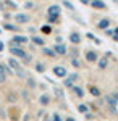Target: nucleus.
Listing matches in <instances>:
<instances>
[{"label":"nucleus","instance_id":"nucleus-41","mask_svg":"<svg viewBox=\"0 0 118 121\" xmlns=\"http://www.w3.org/2000/svg\"><path fill=\"white\" fill-rule=\"evenodd\" d=\"M2 50H3V44L0 42V52H2Z\"/></svg>","mask_w":118,"mask_h":121},{"label":"nucleus","instance_id":"nucleus-11","mask_svg":"<svg viewBox=\"0 0 118 121\" xmlns=\"http://www.w3.org/2000/svg\"><path fill=\"white\" fill-rule=\"evenodd\" d=\"M41 50H42V53H44L45 56H50V58H55V56H57V55H55V52L50 48V47H45V45H44Z\"/></svg>","mask_w":118,"mask_h":121},{"label":"nucleus","instance_id":"nucleus-13","mask_svg":"<svg viewBox=\"0 0 118 121\" xmlns=\"http://www.w3.org/2000/svg\"><path fill=\"white\" fill-rule=\"evenodd\" d=\"M39 103H41L42 107H47V105L50 103V97H49L47 94H44V95H41V97H39Z\"/></svg>","mask_w":118,"mask_h":121},{"label":"nucleus","instance_id":"nucleus-30","mask_svg":"<svg viewBox=\"0 0 118 121\" xmlns=\"http://www.w3.org/2000/svg\"><path fill=\"white\" fill-rule=\"evenodd\" d=\"M71 65L74 66V68H79L81 63H79V60H78V58H73V60H71Z\"/></svg>","mask_w":118,"mask_h":121},{"label":"nucleus","instance_id":"nucleus-27","mask_svg":"<svg viewBox=\"0 0 118 121\" xmlns=\"http://www.w3.org/2000/svg\"><path fill=\"white\" fill-rule=\"evenodd\" d=\"M63 5H65V7H66L68 10H70V11H74V10H76V8H74V7L71 5V3L68 2V0H63Z\"/></svg>","mask_w":118,"mask_h":121},{"label":"nucleus","instance_id":"nucleus-43","mask_svg":"<svg viewBox=\"0 0 118 121\" xmlns=\"http://www.w3.org/2000/svg\"><path fill=\"white\" fill-rule=\"evenodd\" d=\"M117 112H118V110H117Z\"/></svg>","mask_w":118,"mask_h":121},{"label":"nucleus","instance_id":"nucleus-1","mask_svg":"<svg viewBox=\"0 0 118 121\" xmlns=\"http://www.w3.org/2000/svg\"><path fill=\"white\" fill-rule=\"evenodd\" d=\"M10 53L13 55V58H23V56L26 55V50L23 48V47H19V45H15V44H11L10 42Z\"/></svg>","mask_w":118,"mask_h":121},{"label":"nucleus","instance_id":"nucleus-7","mask_svg":"<svg viewBox=\"0 0 118 121\" xmlns=\"http://www.w3.org/2000/svg\"><path fill=\"white\" fill-rule=\"evenodd\" d=\"M54 74L57 78H65L68 73H66V69H65L63 66H54Z\"/></svg>","mask_w":118,"mask_h":121},{"label":"nucleus","instance_id":"nucleus-39","mask_svg":"<svg viewBox=\"0 0 118 121\" xmlns=\"http://www.w3.org/2000/svg\"><path fill=\"white\" fill-rule=\"evenodd\" d=\"M82 3H89V2H94V0H81Z\"/></svg>","mask_w":118,"mask_h":121},{"label":"nucleus","instance_id":"nucleus-42","mask_svg":"<svg viewBox=\"0 0 118 121\" xmlns=\"http://www.w3.org/2000/svg\"><path fill=\"white\" fill-rule=\"evenodd\" d=\"M115 34H117V36H118V28H117V31H115Z\"/></svg>","mask_w":118,"mask_h":121},{"label":"nucleus","instance_id":"nucleus-38","mask_svg":"<svg viewBox=\"0 0 118 121\" xmlns=\"http://www.w3.org/2000/svg\"><path fill=\"white\" fill-rule=\"evenodd\" d=\"M112 37H113V40H115V42H118V36H117V34H113Z\"/></svg>","mask_w":118,"mask_h":121},{"label":"nucleus","instance_id":"nucleus-17","mask_svg":"<svg viewBox=\"0 0 118 121\" xmlns=\"http://www.w3.org/2000/svg\"><path fill=\"white\" fill-rule=\"evenodd\" d=\"M97 61H99L97 65H99L100 69H105V68H107V65H109V60H107V56H102V58H100V60H97Z\"/></svg>","mask_w":118,"mask_h":121},{"label":"nucleus","instance_id":"nucleus-20","mask_svg":"<svg viewBox=\"0 0 118 121\" xmlns=\"http://www.w3.org/2000/svg\"><path fill=\"white\" fill-rule=\"evenodd\" d=\"M3 3H5V7H8L10 10H18V5H16L13 0H3Z\"/></svg>","mask_w":118,"mask_h":121},{"label":"nucleus","instance_id":"nucleus-37","mask_svg":"<svg viewBox=\"0 0 118 121\" xmlns=\"http://www.w3.org/2000/svg\"><path fill=\"white\" fill-rule=\"evenodd\" d=\"M24 7H26V8H32V7H34V5H32V3H31V2H26V3H24Z\"/></svg>","mask_w":118,"mask_h":121},{"label":"nucleus","instance_id":"nucleus-23","mask_svg":"<svg viewBox=\"0 0 118 121\" xmlns=\"http://www.w3.org/2000/svg\"><path fill=\"white\" fill-rule=\"evenodd\" d=\"M21 60H23V63H24V65H29V63L32 61V56H31V55H27V53H26V55L23 56Z\"/></svg>","mask_w":118,"mask_h":121},{"label":"nucleus","instance_id":"nucleus-24","mask_svg":"<svg viewBox=\"0 0 118 121\" xmlns=\"http://www.w3.org/2000/svg\"><path fill=\"white\" fill-rule=\"evenodd\" d=\"M78 110H79V113H84V115L89 113V112H87V107H86L84 103H79V105H78Z\"/></svg>","mask_w":118,"mask_h":121},{"label":"nucleus","instance_id":"nucleus-26","mask_svg":"<svg viewBox=\"0 0 118 121\" xmlns=\"http://www.w3.org/2000/svg\"><path fill=\"white\" fill-rule=\"evenodd\" d=\"M73 89H74V92H76V95H78V97H82V95H84V91H82V89L76 87V86H73Z\"/></svg>","mask_w":118,"mask_h":121},{"label":"nucleus","instance_id":"nucleus-18","mask_svg":"<svg viewBox=\"0 0 118 121\" xmlns=\"http://www.w3.org/2000/svg\"><path fill=\"white\" fill-rule=\"evenodd\" d=\"M26 84H27L29 89H36V87H37V82H36L34 78H26Z\"/></svg>","mask_w":118,"mask_h":121},{"label":"nucleus","instance_id":"nucleus-28","mask_svg":"<svg viewBox=\"0 0 118 121\" xmlns=\"http://www.w3.org/2000/svg\"><path fill=\"white\" fill-rule=\"evenodd\" d=\"M63 86H65V87H70V89H73V81L68 78V79H65V81H63Z\"/></svg>","mask_w":118,"mask_h":121},{"label":"nucleus","instance_id":"nucleus-5","mask_svg":"<svg viewBox=\"0 0 118 121\" xmlns=\"http://www.w3.org/2000/svg\"><path fill=\"white\" fill-rule=\"evenodd\" d=\"M8 66L11 68V69H13V73H15V71H18L19 68H21L19 61L16 60V58H13V56H10V58H8Z\"/></svg>","mask_w":118,"mask_h":121},{"label":"nucleus","instance_id":"nucleus-9","mask_svg":"<svg viewBox=\"0 0 118 121\" xmlns=\"http://www.w3.org/2000/svg\"><path fill=\"white\" fill-rule=\"evenodd\" d=\"M2 26H3V29H7V31H11V32H18L19 28L16 26V24H11V23H2Z\"/></svg>","mask_w":118,"mask_h":121},{"label":"nucleus","instance_id":"nucleus-8","mask_svg":"<svg viewBox=\"0 0 118 121\" xmlns=\"http://www.w3.org/2000/svg\"><path fill=\"white\" fill-rule=\"evenodd\" d=\"M49 16H60V7L58 5H50L49 7Z\"/></svg>","mask_w":118,"mask_h":121},{"label":"nucleus","instance_id":"nucleus-36","mask_svg":"<svg viewBox=\"0 0 118 121\" xmlns=\"http://www.w3.org/2000/svg\"><path fill=\"white\" fill-rule=\"evenodd\" d=\"M105 36H113V31L112 29H105Z\"/></svg>","mask_w":118,"mask_h":121},{"label":"nucleus","instance_id":"nucleus-34","mask_svg":"<svg viewBox=\"0 0 118 121\" xmlns=\"http://www.w3.org/2000/svg\"><path fill=\"white\" fill-rule=\"evenodd\" d=\"M41 31H42L44 34H50V28H49V26H44V28L41 29Z\"/></svg>","mask_w":118,"mask_h":121},{"label":"nucleus","instance_id":"nucleus-14","mask_svg":"<svg viewBox=\"0 0 118 121\" xmlns=\"http://www.w3.org/2000/svg\"><path fill=\"white\" fill-rule=\"evenodd\" d=\"M109 26H110V19H107V18H104V19H100V23L97 24V28L99 29H109Z\"/></svg>","mask_w":118,"mask_h":121},{"label":"nucleus","instance_id":"nucleus-15","mask_svg":"<svg viewBox=\"0 0 118 121\" xmlns=\"http://www.w3.org/2000/svg\"><path fill=\"white\" fill-rule=\"evenodd\" d=\"M54 94H55V97H57L58 100H63V99H65V94H63V91H62L60 87H57V86L54 87Z\"/></svg>","mask_w":118,"mask_h":121},{"label":"nucleus","instance_id":"nucleus-16","mask_svg":"<svg viewBox=\"0 0 118 121\" xmlns=\"http://www.w3.org/2000/svg\"><path fill=\"white\" fill-rule=\"evenodd\" d=\"M31 40H32V44H36V45L44 47V39L39 37V36H31Z\"/></svg>","mask_w":118,"mask_h":121},{"label":"nucleus","instance_id":"nucleus-29","mask_svg":"<svg viewBox=\"0 0 118 121\" xmlns=\"http://www.w3.org/2000/svg\"><path fill=\"white\" fill-rule=\"evenodd\" d=\"M16 100H18V97H16L15 94H10V95H8V102L10 103H15Z\"/></svg>","mask_w":118,"mask_h":121},{"label":"nucleus","instance_id":"nucleus-32","mask_svg":"<svg viewBox=\"0 0 118 121\" xmlns=\"http://www.w3.org/2000/svg\"><path fill=\"white\" fill-rule=\"evenodd\" d=\"M86 36H87V37L91 39V40H94V42H95V44H100V40H97V39L94 37V34H91V32H87V34H86Z\"/></svg>","mask_w":118,"mask_h":121},{"label":"nucleus","instance_id":"nucleus-25","mask_svg":"<svg viewBox=\"0 0 118 121\" xmlns=\"http://www.w3.org/2000/svg\"><path fill=\"white\" fill-rule=\"evenodd\" d=\"M36 71H37V73H44V71H45V65L37 63V65H36Z\"/></svg>","mask_w":118,"mask_h":121},{"label":"nucleus","instance_id":"nucleus-21","mask_svg":"<svg viewBox=\"0 0 118 121\" xmlns=\"http://www.w3.org/2000/svg\"><path fill=\"white\" fill-rule=\"evenodd\" d=\"M89 92H91L94 97H99V95H100V91L95 87V86H91V87H89Z\"/></svg>","mask_w":118,"mask_h":121},{"label":"nucleus","instance_id":"nucleus-12","mask_svg":"<svg viewBox=\"0 0 118 121\" xmlns=\"http://www.w3.org/2000/svg\"><path fill=\"white\" fill-rule=\"evenodd\" d=\"M70 40H71V44L76 45V44H79V42H81V36H79L78 32H71V34H70Z\"/></svg>","mask_w":118,"mask_h":121},{"label":"nucleus","instance_id":"nucleus-4","mask_svg":"<svg viewBox=\"0 0 118 121\" xmlns=\"http://www.w3.org/2000/svg\"><path fill=\"white\" fill-rule=\"evenodd\" d=\"M52 50L55 52V55H66V53H68V50H66V47H65L63 44H55V45L52 47Z\"/></svg>","mask_w":118,"mask_h":121},{"label":"nucleus","instance_id":"nucleus-6","mask_svg":"<svg viewBox=\"0 0 118 121\" xmlns=\"http://www.w3.org/2000/svg\"><path fill=\"white\" fill-rule=\"evenodd\" d=\"M86 60H87L89 63H95V61L99 60V56H97V53H95L94 50H87V52H86Z\"/></svg>","mask_w":118,"mask_h":121},{"label":"nucleus","instance_id":"nucleus-40","mask_svg":"<svg viewBox=\"0 0 118 121\" xmlns=\"http://www.w3.org/2000/svg\"><path fill=\"white\" fill-rule=\"evenodd\" d=\"M66 121H76L74 118H66Z\"/></svg>","mask_w":118,"mask_h":121},{"label":"nucleus","instance_id":"nucleus-2","mask_svg":"<svg viewBox=\"0 0 118 121\" xmlns=\"http://www.w3.org/2000/svg\"><path fill=\"white\" fill-rule=\"evenodd\" d=\"M13 19H15L16 24H27V23L31 21V16L26 15V13H16V15L13 16Z\"/></svg>","mask_w":118,"mask_h":121},{"label":"nucleus","instance_id":"nucleus-19","mask_svg":"<svg viewBox=\"0 0 118 121\" xmlns=\"http://www.w3.org/2000/svg\"><path fill=\"white\" fill-rule=\"evenodd\" d=\"M105 103H107L109 107H117L118 102L113 99V97H112V95H107V97H105Z\"/></svg>","mask_w":118,"mask_h":121},{"label":"nucleus","instance_id":"nucleus-10","mask_svg":"<svg viewBox=\"0 0 118 121\" xmlns=\"http://www.w3.org/2000/svg\"><path fill=\"white\" fill-rule=\"evenodd\" d=\"M91 5H92V8H95V10H105L107 8V5L104 2H100V0H94V2H91Z\"/></svg>","mask_w":118,"mask_h":121},{"label":"nucleus","instance_id":"nucleus-22","mask_svg":"<svg viewBox=\"0 0 118 121\" xmlns=\"http://www.w3.org/2000/svg\"><path fill=\"white\" fill-rule=\"evenodd\" d=\"M49 23L50 24H58L60 23V16H49Z\"/></svg>","mask_w":118,"mask_h":121},{"label":"nucleus","instance_id":"nucleus-31","mask_svg":"<svg viewBox=\"0 0 118 121\" xmlns=\"http://www.w3.org/2000/svg\"><path fill=\"white\" fill-rule=\"evenodd\" d=\"M21 97H23V100H24V102H29V95H27V91H23V92H21Z\"/></svg>","mask_w":118,"mask_h":121},{"label":"nucleus","instance_id":"nucleus-3","mask_svg":"<svg viewBox=\"0 0 118 121\" xmlns=\"http://www.w3.org/2000/svg\"><path fill=\"white\" fill-rule=\"evenodd\" d=\"M27 42H29V39L24 37V36H13V39H11V44H15V45H26Z\"/></svg>","mask_w":118,"mask_h":121},{"label":"nucleus","instance_id":"nucleus-35","mask_svg":"<svg viewBox=\"0 0 118 121\" xmlns=\"http://www.w3.org/2000/svg\"><path fill=\"white\" fill-rule=\"evenodd\" d=\"M70 79H71V81H76V79H78V74H76V73H71Z\"/></svg>","mask_w":118,"mask_h":121},{"label":"nucleus","instance_id":"nucleus-33","mask_svg":"<svg viewBox=\"0 0 118 121\" xmlns=\"http://www.w3.org/2000/svg\"><path fill=\"white\" fill-rule=\"evenodd\" d=\"M52 121H62V116H60L58 113H54V115H52Z\"/></svg>","mask_w":118,"mask_h":121}]
</instances>
